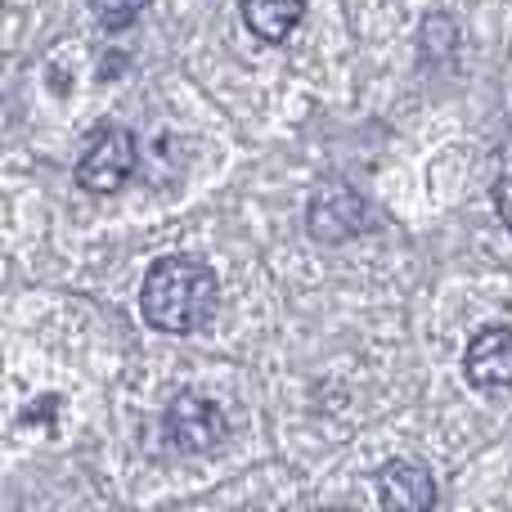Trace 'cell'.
Listing matches in <instances>:
<instances>
[{
	"label": "cell",
	"mask_w": 512,
	"mask_h": 512,
	"mask_svg": "<svg viewBox=\"0 0 512 512\" xmlns=\"http://www.w3.org/2000/svg\"><path fill=\"white\" fill-rule=\"evenodd\" d=\"M221 288H216V270L198 256H162L140 288L144 319L162 333H194V328L212 324Z\"/></svg>",
	"instance_id": "obj_1"
},
{
	"label": "cell",
	"mask_w": 512,
	"mask_h": 512,
	"mask_svg": "<svg viewBox=\"0 0 512 512\" xmlns=\"http://www.w3.org/2000/svg\"><path fill=\"white\" fill-rule=\"evenodd\" d=\"M131 167H135L131 131H122V126H99L90 149L81 153V162H77V180L90 194H113V189H122V180L131 176Z\"/></svg>",
	"instance_id": "obj_2"
},
{
	"label": "cell",
	"mask_w": 512,
	"mask_h": 512,
	"mask_svg": "<svg viewBox=\"0 0 512 512\" xmlns=\"http://www.w3.org/2000/svg\"><path fill=\"white\" fill-rule=\"evenodd\" d=\"M167 436L189 454L216 450V445L225 441V414L207 396L185 391V396H176L167 409Z\"/></svg>",
	"instance_id": "obj_3"
},
{
	"label": "cell",
	"mask_w": 512,
	"mask_h": 512,
	"mask_svg": "<svg viewBox=\"0 0 512 512\" xmlns=\"http://www.w3.org/2000/svg\"><path fill=\"white\" fill-rule=\"evenodd\" d=\"M378 499H382V512H432L436 504V481L423 463H409V459H396L382 468L378 477Z\"/></svg>",
	"instance_id": "obj_4"
},
{
	"label": "cell",
	"mask_w": 512,
	"mask_h": 512,
	"mask_svg": "<svg viewBox=\"0 0 512 512\" xmlns=\"http://www.w3.org/2000/svg\"><path fill=\"white\" fill-rule=\"evenodd\" d=\"M463 369L486 391L512 387V328H486V333L472 337L468 355H463Z\"/></svg>",
	"instance_id": "obj_5"
},
{
	"label": "cell",
	"mask_w": 512,
	"mask_h": 512,
	"mask_svg": "<svg viewBox=\"0 0 512 512\" xmlns=\"http://www.w3.org/2000/svg\"><path fill=\"white\" fill-rule=\"evenodd\" d=\"M355 230H364V203L351 189H324V194L310 203V234H315V239L337 243Z\"/></svg>",
	"instance_id": "obj_6"
},
{
	"label": "cell",
	"mask_w": 512,
	"mask_h": 512,
	"mask_svg": "<svg viewBox=\"0 0 512 512\" xmlns=\"http://www.w3.org/2000/svg\"><path fill=\"white\" fill-rule=\"evenodd\" d=\"M301 14H306V9H301L297 0H252V5H243L248 27L256 36H265V41H283V36L301 23Z\"/></svg>",
	"instance_id": "obj_7"
},
{
	"label": "cell",
	"mask_w": 512,
	"mask_h": 512,
	"mask_svg": "<svg viewBox=\"0 0 512 512\" xmlns=\"http://www.w3.org/2000/svg\"><path fill=\"white\" fill-rule=\"evenodd\" d=\"M495 212H499V221H504L508 230H512V176L495 185Z\"/></svg>",
	"instance_id": "obj_8"
},
{
	"label": "cell",
	"mask_w": 512,
	"mask_h": 512,
	"mask_svg": "<svg viewBox=\"0 0 512 512\" xmlns=\"http://www.w3.org/2000/svg\"><path fill=\"white\" fill-rule=\"evenodd\" d=\"M108 23H126V18H135V9H104Z\"/></svg>",
	"instance_id": "obj_9"
}]
</instances>
